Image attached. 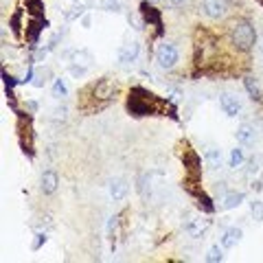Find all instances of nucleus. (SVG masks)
I'll list each match as a JSON object with an SVG mask.
<instances>
[{
    "instance_id": "obj_19",
    "label": "nucleus",
    "mask_w": 263,
    "mask_h": 263,
    "mask_svg": "<svg viewBox=\"0 0 263 263\" xmlns=\"http://www.w3.org/2000/svg\"><path fill=\"white\" fill-rule=\"evenodd\" d=\"M250 213H252V217L257 221H263V202H252L250 204Z\"/></svg>"
},
{
    "instance_id": "obj_22",
    "label": "nucleus",
    "mask_w": 263,
    "mask_h": 263,
    "mask_svg": "<svg viewBox=\"0 0 263 263\" xmlns=\"http://www.w3.org/2000/svg\"><path fill=\"white\" fill-rule=\"evenodd\" d=\"M169 3H171V5H184L186 0H169Z\"/></svg>"
},
{
    "instance_id": "obj_4",
    "label": "nucleus",
    "mask_w": 263,
    "mask_h": 263,
    "mask_svg": "<svg viewBox=\"0 0 263 263\" xmlns=\"http://www.w3.org/2000/svg\"><path fill=\"white\" fill-rule=\"evenodd\" d=\"M219 105H221V110H224L226 117H230V119H235L237 114L241 112V101L230 92H224L219 97Z\"/></svg>"
},
{
    "instance_id": "obj_11",
    "label": "nucleus",
    "mask_w": 263,
    "mask_h": 263,
    "mask_svg": "<svg viewBox=\"0 0 263 263\" xmlns=\"http://www.w3.org/2000/svg\"><path fill=\"white\" fill-rule=\"evenodd\" d=\"M57 186H60V178H57L55 171H51V169L44 171L42 174V191L46 195H51V193L57 191Z\"/></svg>"
},
{
    "instance_id": "obj_8",
    "label": "nucleus",
    "mask_w": 263,
    "mask_h": 263,
    "mask_svg": "<svg viewBox=\"0 0 263 263\" xmlns=\"http://www.w3.org/2000/svg\"><path fill=\"white\" fill-rule=\"evenodd\" d=\"M241 228H228L226 230V233L224 235H221V239H219V246H221V248H224V250H230V248H235V246L237 243H239L241 241Z\"/></svg>"
},
{
    "instance_id": "obj_10",
    "label": "nucleus",
    "mask_w": 263,
    "mask_h": 263,
    "mask_svg": "<svg viewBox=\"0 0 263 263\" xmlns=\"http://www.w3.org/2000/svg\"><path fill=\"white\" fill-rule=\"evenodd\" d=\"M206 228H209V219H191V221H189V224L184 226L186 235H191L193 239L202 237L204 233H206Z\"/></svg>"
},
{
    "instance_id": "obj_15",
    "label": "nucleus",
    "mask_w": 263,
    "mask_h": 263,
    "mask_svg": "<svg viewBox=\"0 0 263 263\" xmlns=\"http://www.w3.org/2000/svg\"><path fill=\"white\" fill-rule=\"evenodd\" d=\"M243 160H246V156H243V149H239V147H235V149L230 152V158H228V167H230V169H239V167H243Z\"/></svg>"
},
{
    "instance_id": "obj_3",
    "label": "nucleus",
    "mask_w": 263,
    "mask_h": 263,
    "mask_svg": "<svg viewBox=\"0 0 263 263\" xmlns=\"http://www.w3.org/2000/svg\"><path fill=\"white\" fill-rule=\"evenodd\" d=\"M202 13L211 20H221L228 13V0H200Z\"/></svg>"
},
{
    "instance_id": "obj_14",
    "label": "nucleus",
    "mask_w": 263,
    "mask_h": 263,
    "mask_svg": "<svg viewBox=\"0 0 263 263\" xmlns=\"http://www.w3.org/2000/svg\"><path fill=\"white\" fill-rule=\"evenodd\" d=\"M70 57H72V64H77V66H81V68H86V70L95 62V57H92V53H90V51H75Z\"/></svg>"
},
{
    "instance_id": "obj_23",
    "label": "nucleus",
    "mask_w": 263,
    "mask_h": 263,
    "mask_svg": "<svg viewBox=\"0 0 263 263\" xmlns=\"http://www.w3.org/2000/svg\"><path fill=\"white\" fill-rule=\"evenodd\" d=\"M261 53H263V44H261Z\"/></svg>"
},
{
    "instance_id": "obj_6",
    "label": "nucleus",
    "mask_w": 263,
    "mask_h": 263,
    "mask_svg": "<svg viewBox=\"0 0 263 263\" xmlns=\"http://www.w3.org/2000/svg\"><path fill=\"white\" fill-rule=\"evenodd\" d=\"M114 92H117V86H114L110 79H101L97 86H92L95 99H103V101H110V99L114 97Z\"/></svg>"
},
{
    "instance_id": "obj_5",
    "label": "nucleus",
    "mask_w": 263,
    "mask_h": 263,
    "mask_svg": "<svg viewBox=\"0 0 263 263\" xmlns=\"http://www.w3.org/2000/svg\"><path fill=\"white\" fill-rule=\"evenodd\" d=\"M138 55H141V44H138V42H125V44L119 48V62L121 64L136 62Z\"/></svg>"
},
{
    "instance_id": "obj_13",
    "label": "nucleus",
    "mask_w": 263,
    "mask_h": 263,
    "mask_svg": "<svg viewBox=\"0 0 263 263\" xmlns=\"http://www.w3.org/2000/svg\"><path fill=\"white\" fill-rule=\"evenodd\" d=\"M204 162H206V167L211 171H217L221 167V152L217 147H211V149H206V154H204Z\"/></svg>"
},
{
    "instance_id": "obj_9",
    "label": "nucleus",
    "mask_w": 263,
    "mask_h": 263,
    "mask_svg": "<svg viewBox=\"0 0 263 263\" xmlns=\"http://www.w3.org/2000/svg\"><path fill=\"white\" fill-rule=\"evenodd\" d=\"M235 136H237V143L239 145H250V143H254L257 132H254V125H250V123H241V125L237 127Z\"/></svg>"
},
{
    "instance_id": "obj_1",
    "label": "nucleus",
    "mask_w": 263,
    "mask_h": 263,
    "mask_svg": "<svg viewBox=\"0 0 263 263\" xmlns=\"http://www.w3.org/2000/svg\"><path fill=\"white\" fill-rule=\"evenodd\" d=\"M230 40L239 51H250L257 42V33L248 20H235L230 24Z\"/></svg>"
},
{
    "instance_id": "obj_7",
    "label": "nucleus",
    "mask_w": 263,
    "mask_h": 263,
    "mask_svg": "<svg viewBox=\"0 0 263 263\" xmlns=\"http://www.w3.org/2000/svg\"><path fill=\"white\" fill-rule=\"evenodd\" d=\"M127 193H129V184L123 178H114L112 182H110V197H112L114 202L125 200Z\"/></svg>"
},
{
    "instance_id": "obj_18",
    "label": "nucleus",
    "mask_w": 263,
    "mask_h": 263,
    "mask_svg": "<svg viewBox=\"0 0 263 263\" xmlns=\"http://www.w3.org/2000/svg\"><path fill=\"white\" fill-rule=\"evenodd\" d=\"M221 259H224V254H221L219 246H213V248L206 252V261H211V263H217V261H221Z\"/></svg>"
},
{
    "instance_id": "obj_12",
    "label": "nucleus",
    "mask_w": 263,
    "mask_h": 263,
    "mask_svg": "<svg viewBox=\"0 0 263 263\" xmlns=\"http://www.w3.org/2000/svg\"><path fill=\"white\" fill-rule=\"evenodd\" d=\"M246 200V193L241 191H233V193H226L224 200H221V211H230V209H237L239 204Z\"/></svg>"
},
{
    "instance_id": "obj_2",
    "label": "nucleus",
    "mask_w": 263,
    "mask_h": 263,
    "mask_svg": "<svg viewBox=\"0 0 263 263\" xmlns=\"http://www.w3.org/2000/svg\"><path fill=\"white\" fill-rule=\"evenodd\" d=\"M178 60H180V53H178V46L174 42H162V44H158V48H156V62H158V66H160L162 70L176 68Z\"/></svg>"
},
{
    "instance_id": "obj_17",
    "label": "nucleus",
    "mask_w": 263,
    "mask_h": 263,
    "mask_svg": "<svg viewBox=\"0 0 263 263\" xmlns=\"http://www.w3.org/2000/svg\"><path fill=\"white\" fill-rule=\"evenodd\" d=\"M66 95H68V86L64 84V79H55V84H53V97L55 99H64Z\"/></svg>"
},
{
    "instance_id": "obj_20",
    "label": "nucleus",
    "mask_w": 263,
    "mask_h": 263,
    "mask_svg": "<svg viewBox=\"0 0 263 263\" xmlns=\"http://www.w3.org/2000/svg\"><path fill=\"white\" fill-rule=\"evenodd\" d=\"M103 9L105 11H121L119 0H103Z\"/></svg>"
},
{
    "instance_id": "obj_21",
    "label": "nucleus",
    "mask_w": 263,
    "mask_h": 263,
    "mask_svg": "<svg viewBox=\"0 0 263 263\" xmlns=\"http://www.w3.org/2000/svg\"><path fill=\"white\" fill-rule=\"evenodd\" d=\"M84 27L90 29V15H86V18H84Z\"/></svg>"
},
{
    "instance_id": "obj_16",
    "label": "nucleus",
    "mask_w": 263,
    "mask_h": 263,
    "mask_svg": "<svg viewBox=\"0 0 263 263\" xmlns=\"http://www.w3.org/2000/svg\"><path fill=\"white\" fill-rule=\"evenodd\" d=\"M243 86H246V90H248V95L259 101V99H261V88L257 84V79H254V77H246L243 79Z\"/></svg>"
}]
</instances>
